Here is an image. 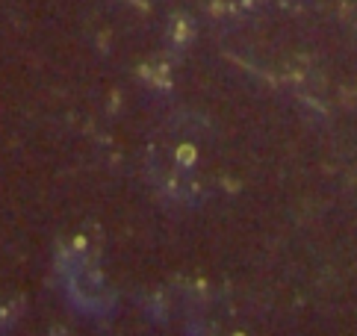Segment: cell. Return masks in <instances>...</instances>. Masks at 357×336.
I'll return each instance as SVG.
<instances>
[]
</instances>
